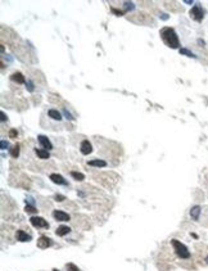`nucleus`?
I'll list each match as a JSON object with an SVG mask.
<instances>
[{
    "instance_id": "f257e3e1",
    "label": "nucleus",
    "mask_w": 208,
    "mask_h": 271,
    "mask_svg": "<svg viewBox=\"0 0 208 271\" xmlns=\"http://www.w3.org/2000/svg\"><path fill=\"white\" fill-rule=\"evenodd\" d=\"M161 37L163 40V42L166 44L167 46L172 48V49H177L180 46V41L179 37L175 32V30L171 27H164L161 30Z\"/></svg>"
},
{
    "instance_id": "f03ea898",
    "label": "nucleus",
    "mask_w": 208,
    "mask_h": 271,
    "mask_svg": "<svg viewBox=\"0 0 208 271\" xmlns=\"http://www.w3.org/2000/svg\"><path fill=\"white\" fill-rule=\"evenodd\" d=\"M171 244H172L173 249H175L176 255H177L180 258H183V260L190 258V252H189V249H188V247L185 246V244H183V243H181L180 240H177V239H172V240H171Z\"/></svg>"
},
{
    "instance_id": "7ed1b4c3",
    "label": "nucleus",
    "mask_w": 208,
    "mask_h": 271,
    "mask_svg": "<svg viewBox=\"0 0 208 271\" xmlns=\"http://www.w3.org/2000/svg\"><path fill=\"white\" fill-rule=\"evenodd\" d=\"M190 17H192V18L194 21H197V22H202L203 17H204V12L202 9V7L199 4H195L192 8V11H190Z\"/></svg>"
},
{
    "instance_id": "20e7f679",
    "label": "nucleus",
    "mask_w": 208,
    "mask_h": 271,
    "mask_svg": "<svg viewBox=\"0 0 208 271\" xmlns=\"http://www.w3.org/2000/svg\"><path fill=\"white\" fill-rule=\"evenodd\" d=\"M30 222H31V225L32 226H35V228H49V224H48V221L46 220H44L42 217H36V216H33V217H31L30 218Z\"/></svg>"
},
{
    "instance_id": "39448f33",
    "label": "nucleus",
    "mask_w": 208,
    "mask_h": 271,
    "mask_svg": "<svg viewBox=\"0 0 208 271\" xmlns=\"http://www.w3.org/2000/svg\"><path fill=\"white\" fill-rule=\"evenodd\" d=\"M80 152H81L84 155H89L90 153H93L91 143H90L89 140H82V142H81V145H80Z\"/></svg>"
},
{
    "instance_id": "423d86ee",
    "label": "nucleus",
    "mask_w": 208,
    "mask_h": 271,
    "mask_svg": "<svg viewBox=\"0 0 208 271\" xmlns=\"http://www.w3.org/2000/svg\"><path fill=\"white\" fill-rule=\"evenodd\" d=\"M53 217L55 218L57 221H62V222L69 221V218H71L68 213H66V212H63V211H58V209H55V211L53 212Z\"/></svg>"
},
{
    "instance_id": "0eeeda50",
    "label": "nucleus",
    "mask_w": 208,
    "mask_h": 271,
    "mask_svg": "<svg viewBox=\"0 0 208 271\" xmlns=\"http://www.w3.org/2000/svg\"><path fill=\"white\" fill-rule=\"evenodd\" d=\"M51 246V239L48 237H40L37 239V247L41 249H46Z\"/></svg>"
},
{
    "instance_id": "6e6552de",
    "label": "nucleus",
    "mask_w": 208,
    "mask_h": 271,
    "mask_svg": "<svg viewBox=\"0 0 208 271\" xmlns=\"http://www.w3.org/2000/svg\"><path fill=\"white\" fill-rule=\"evenodd\" d=\"M37 140H39V143L42 145V148H45L46 151H50V149H53V144L50 143V140L46 138V136H44V135H39L37 136Z\"/></svg>"
},
{
    "instance_id": "1a4fd4ad",
    "label": "nucleus",
    "mask_w": 208,
    "mask_h": 271,
    "mask_svg": "<svg viewBox=\"0 0 208 271\" xmlns=\"http://www.w3.org/2000/svg\"><path fill=\"white\" fill-rule=\"evenodd\" d=\"M49 177H50L51 181L54 182V184H58V185H67V181L63 179L62 175H59V173H51Z\"/></svg>"
},
{
    "instance_id": "9d476101",
    "label": "nucleus",
    "mask_w": 208,
    "mask_h": 271,
    "mask_svg": "<svg viewBox=\"0 0 208 271\" xmlns=\"http://www.w3.org/2000/svg\"><path fill=\"white\" fill-rule=\"evenodd\" d=\"M15 237H17V240H20V242H30L31 240V235H28L27 233H24L23 230H18V231H17Z\"/></svg>"
},
{
    "instance_id": "9b49d317",
    "label": "nucleus",
    "mask_w": 208,
    "mask_h": 271,
    "mask_svg": "<svg viewBox=\"0 0 208 271\" xmlns=\"http://www.w3.org/2000/svg\"><path fill=\"white\" fill-rule=\"evenodd\" d=\"M201 212H202V208H201V206H194L192 209H190V216H192V218L193 220H199V215H201Z\"/></svg>"
},
{
    "instance_id": "f8f14e48",
    "label": "nucleus",
    "mask_w": 208,
    "mask_h": 271,
    "mask_svg": "<svg viewBox=\"0 0 208 271\" xmlns=\"http://www.w3.org/2000/svg\"><path fill=\"white\" fill-rule=\"evenodd\" d=\"M11 78H12L14 82H17V84H24V82H26L24 76H23L21 72H14V73L11 76Z\"/></svg>"
},
{
    "instance_id": "ddd939ff",
    "label": "nucleus",
    "mask_w": 208,
    "mask_h": 271,
    "mask_svg": "<svg viewBox=\"0 0 208 271\" xmlns=\"http://www.w3.org/2000/svg\"><path fill=\"white\" fill-rule=\"evenodd\" d=\"M69 231H71V229H69L68 226H64V225H62V226H59V228L57 229L55 234L58 235V237H64V235H67Z\"/></svg>"
},
{
    "instance_id": "4468645a",
    "label": "nucleus",
    "mask_w": 208,
    "mask_h": 271,
    "mask_svg": "<svg viewBox=\"0 0 208 271\" xmlns=\"http://www.w3.org/2000/svg\"><path fill=\"white\" fill-rule=\"evenodd\" d=\"M89 166H93V167H106L107 166V162L103 161V160H93V161H89Z\"/></svg>"
},
{
    "instance_id": "2eb2a0df",
    "label": "nucleus",
    "mask_w": 208,
    "mask_h": 271,
    "mask_svg": "<svg viewBox=\"0 0 208 271\" xmlns=\"http://www.w3.org/2000/svg\"><path fill=\"white\" fill-rule=\"evenodd\" d=\"M35 152H36V155L39 157V158H41V160H48L50 157V154H49V152L46 149H37V148H36Z\"/></svg>"
},
{
    "instance_id": "dca6fc26",
    "label": "nucleus",
    "mask_w": 208,
    "mask_h": 271,
    "mask_svg": "<svg viewBox=\"0 0 208 271\" xmlns=\"http://www.w3.org/2000/svg\"><path fill=\"white\" fill-rule=\"evenodd\" d=\"M48 115H49L50 118H53V120H57V121L62 120V115H60V112H58L57 109H50L48 112Z\"/></svg>"
},
{
    "instance_id": "f3484780",
    "label": "nucleus",
    "mask_w": 208,
    "mask_h": 271,
    "mask_svg": "<svg viewBox=\"0 0 208 271\" xmlns=\"http://www.w3.org/2000/svg\"><path fill=\"white\" fill-rule=\"evenodd\" d=\"M71 176H72L75 180H77V181H82V180L85 179V175H84V173L76 172V171H72V172H71Z\"/></svg>"
},
{
    "instance_id": "a211bd4d",
    "label": "nucleus",
    "mask_w": 208,
    "mask_h": 271,
    "mask_svg": "<svg viewBox=\"0 0 208 271\" xmlns=\"http://www.w3.org/2000/svg\"><path fill=\"white\" fill-rule=\"evenodd\" d=\"M11 155L13 158H17V157L20 155V145H14L12 149H11Z\"/></svg>"
},
{
    "instance_id": "6ab92c4d",
    "label": "nucleus",
    "mask_w": 208,
    "mask_h": 271,
    "mask_svg": "<svg viewBox=\"0 0 208 271\" xmlns=\"http://www.w3.org/2000/svg\"><path fill=\"white\" fill-rule=\"evenodd\" d=\"M180 54H184V55H186V57H190V58H195V54H193L190 50H188V49H185V48H183V49H180Z\"/></svg>"
},
{
    "instance_id": "aec40b11",
    "label": "nucleus",
    "mask_w": 208,
    "mask_h": 271,
    "mask_svg": "<svg viewBox=\"0 0 208 271\" xmlns=\"http://www.w3.org/2000/svg\"><path fill=\"white\" fill-rule=\"evenodd\" d=\"M24 211L27 212V213H37V209L35 208L33 206H31V204H26Z\"/></svg>"
},
{
    "instance_id": "412c9836",
    "label": "nucleus",
    "mask_w": 208,
    "mask_h": 271,
    "mask_svg": "<svg viewBox=\"0 0 208 271\" xmlns=\"http://www.w3.org/2000/svg\"><path fill=\"white\" fill-rule=\"evenodd\" d=\"M66 269H67L68 271H80V269L77 267L75 264H67V265H66Z\"/></svg>"
},
{
    "instance_id": "4be33fe9",
    "label": "nucleus",
    "mask_w": 208,
    "mask_h": 271,
    "mask_svg": "<svg viewBox=\"0 0 208 271\" xmlns=\"http://www.w3.org/2000/svg\"><path fill=\"white\" fill-rule=\"evenodd\" d=\"M17 136H18V131H17L15 129H12V130L9 131V138H12V139H15Z\"/></svg>"
},
{
    "instance_id": "5701e85b",
    "label": "nucleus",
    "mask_w": 208,
    "mask_h": 271,
    "mask_svg": "<svg viewBox=\"0 0 208 271\" xmlns=\"http://www.w3.org/2000/svg\"><path fill=\"white\" fill-rule=\"evenodd\" d=\"M54 198H55V200H57V202H63V200L66 199V197H64V195H62V194H57Z\"/></svg>"
},
{
    "instance_id": "b1692460",
    "label": "nucleus",
    "mask_w": 208,
    "mask_h": 271,
    "mask_svg": "<svg viewBox=\"0 0 208 271\" xmlns=\"http://www.w3.org/2000/svg\"><path fill=\"white\" fill-rule=\"evenodd\" d=\"M26 87H27V90H28V91H33V84H32L31 81H27V82H26Z\"/></svg>"
},
{
    "instance_id": "393cba45",
    "label": "nucleus",
    "mask_w": 208,
    "mask_h": 271,
    "mask_svg": "<svg viewBox=\"0 0 208 271\" xmlns=\"http://www.w3.org/2000/svg\"><path fill=\"white\" fill-rule=\"evenodd\" d=\"M112 12H113L116 15H122L125 13L124 11H118V9H116V8H112Z\"/></svg>"
},
{
    "instance_id": "a878e982",
    "label": "nucleus",
    "mask_w": 208,
    "mask_h": 271,
    "mask_svg": "<svg viewBox=\"0 0 208 271\" xmlns=\"http://www.w3.org/2000/svg\"><path fill=\"white\" fill-rule=\"evenodd\" d=\"M63 113H64V116H66V118H68V120H71V121L73 120V117H72V115H71V113H69V112H68L67 109H64V111H63Z\"/></svg>"
},
{
    "instance_id": "bb28decb",
    "label": "nucleus",
    "mask_w": 208,
    "mask_h": 271,
    "mask_svg": "<svg viewBox=\"0 0 208 271\" xmlns=\"http://www.w3.org/2000/svg\"><path fill=\"white\" fill-rule=\"evenodd\" d=\"M8 146H9V143L5 142V140H2V149L4 151V149H6Z\"/></svg>"
},
{
    "instance_id": "cd10ccee",
    "label": "nucleus",
    "mask_w": 208,
    "mask_h": 271,
    "mask_svg": "<svg viewBox=\"0 0 208 271\" xmlns=\"http://www.w3.org/2000/svg\"><path fill=\"white\" fill-rule=\"evenodd\" d=\"M5 120H6V115L4 112H2V121H5Z\"/></svg>"
},
{
    "instance_id": "c85d7f7f",
    "label": "nucleus",
    "mask_w": 208,
    "mask_h": 271,
    "mask_svg": "<svg viewBox=\"0 0 208 271\" xmlns=\"http://www.w3.org/2000/svg\"><path fill=\"white\" fill-rule=\"evenodd\" d=\"M198 42L201 44V46H204V41H203V40H201V39H199V40H198Z\"/></svg>"
},
{
    "instance_id": "c756f323",
    "label": "nucleus",
    "mask_w": 208,
    "mask_h": 271,
    "mask_svg": "<svg viewBox=\"0 0 208 271\" xmlns=\"http://www.w3.org/2000/svg\"><path fill=\"white\" fill-rule=\"evenodd\" d=\"M206 261H207V264H208V256H207V258H206Z\"/></svg>"
},
{
    "instance_id": "7c9ffc66",
    "label": "nucleus",
    "mask_w": 208,
    "mask_h": 271,
    "mask_svg": "<svg viewBox=\"0 0 208 271\" xmlns=\"http://www.w3.org/2000/svg\"><path fill=\"white\" fill-rule=\"evenodd\" d=\"M53 271H59V270H57V269H54V270H53Z\"/></svg>"
}]
</instances>
